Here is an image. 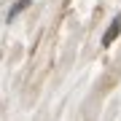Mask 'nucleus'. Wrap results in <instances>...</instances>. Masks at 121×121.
Listing matches in <instances>:
<instances>
[{"label":"nucleus","mask_w":121,"mask_h":121,"mask_svg":"<svg viewBox=\"0 0 121 121\" xmlns=\"http://www.w3.org/2000/svg\"><path fill=\"white\" fill-rule=\"evenodd\" d=\"M22 8H27V0H19V3H16V5H13V8L8 11V22H11V19H13V16H16V13H19V11H22Z\"/></svg>","instance_id":"nucleus-2"},{"label":"nucleus","mask_w":121,"mask_h":121,"mask_svg":"<svg viewBox=\"0 0 121 121\" xmlns=\"http://www.w3.org/2000/svg\"><path fill=\"white\" fill-rule=\"evenodd\" d=\"M118 32H121V16H116V19L110 22V27L105 30V35H102V46H110L113 40L118 38Z\"/></svg>","instance_id":"nucleus-1"}]
</instances>
